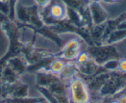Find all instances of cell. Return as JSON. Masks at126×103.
Here are the masks:
<instances>
[{
	"mask_svg": "<svg viewBox=\"0 0 126 103\" xmlns=\"http://www.w3.org/2000/svg\"><path fill=\"white\" fill-rule=\"evenodd\" d=\"M118 67H119V59H113L110 60L108 62H106L102 68L105 69L107 72L112 71H117L118 70Z\"/></svg>",
	"mask_w": 126,
	"mask_h": 103,
	"instance_id": "obj_17",
	"label": "cell"
},
{
	"mask_svg": "<svg viewBox=\"0 0 126 103\" xmlns=\"http://www.w3.org/2000/svg\"><path fill=\"white\" fill-rule=\"evenodd\" d=\"M70 103H90L91 92L83 78L75 76L68 84Z\"/></svg>",
	"mask_w": 126,
	"mask_h": 103,
	"instance_id": "obj_1",
	"label": "cell"
},
{
	"mask_svg": "<svg viewBox=\"0 0 126 103\" xmlns=\"http://www.w3.org/2000/svg\"><path fill=\"white\" fill-rule=\"evenodd\" d=\"M102 1H103V2H106V3H111V4H112V3H114V1H113V0H102Z\"/></svg>",
	"mask_w": 126,
	"mask_h": 103,
	"instance_id": "obj_24",
	"label": "cell"
},
{
	"mask_svg": "<svg viewBox=\"0 0 126 103\" xmlns=\"http://www.w3.org/2000/svg\"><path fill=\"white\" fill-rule=\"evenodd\" d=\"M113 1H114V3H115V2H117V1H120V0H113Z\"/></svg>",
	"mask_w": 126,
	"mask_h": 103,
	"instance_id": "obj_30",
	"label": "cell"
},
{
	"mask_svg": "<svg viewBox=\"0 0 126 103\" xmlns=\"http://www.w3.org/2000/svg\"><path fill=\"white\" fill-rule=\"evenodd\" d=\"M8 67L16 74H19L25 70V63L18 57H13L8 63Z\"/></svg>",
	"mask_w": 126,
	"mask_h": 103,
	"instance_id": "obj_12",
	"label": "cell"
},
{
	"mask_svg": "<svg viewBox=\"0 0 126 103\" xmlns=\"http://www.w3.org/2000/svg\"><path fill=\"white\" fill-rule=\"evenodd\" d=\"M90 59H92V58H91V56H90V54L87 51L81 52L79 54V56L77 57V59H76V65H82L84 63L88 62Z\"/></svg>",
	"mask_w": 126,
	"mask_h": 103,
	"instance_id": "obj_19",
	"label": "cell"
},
{
	"mask_svg": "<svg viewBox=\"0 0 126 103\" xmlns=\"http://www.w3.org/2000/svg\"><path fill=\"white\" fill-rule=\"evenodd\" d=\"M76 66H77L78 72L86 76L94 77L103 72H107L101 66H98L93 59H90L88 62L84 63L82 65H76Z\"/></svg>",
	"mask_w": 126,
	"mask_h": 103,
	"instance_id": "obj_5",
	"label": "cell"
},
{
	"mask_svg": "<svg viewBox=\"0 0 126 103\" xmlns=\"http://www.w3.org/2000/svg\"><path fill=\"white\" fill-rule=\"evenodd\" d=\"M126 39V28L125 29H116L114 31L105 41L103 44H111L114 45L115 43L120 42Z\"/></svg>",
	"mask_w": 126,
	"mask_h": 103,
	"instance_id": "obj_9",
	"label": "cell"
},
{
	"mask_svg": "<svg viewBox=\"0 0 126 103\" xmlns=\"http://www.w3.org/2000/svg\"><path fill=\"white\" fill-rule=\"evenodd\" d=\"M49 15L53 20L61 21L66 18V8L63 3H51L49 5Z\"/></svg>",
	"mask_w": 126,
	"mask_h": 103,
	"instance_id": "obj_7",
	"label": "cell"
},
{
	"mask_svg": "<svg viewBox=\"0 0 126 103\" xmlns=\"http://www.w3.org/2000/svg\"><path fill=\"white\" fill-rule=\"evenodd\" d=\"M34 1H35V4L39 8H42V9L49 6L52 3V0H34Z\"/></svg>",
	"mask_w": 126,
	"mask_h": 103,
	"instance_id": "obj_20",
	"label": "cell"
},
{
	"mask_svg": "<svg viewBox=\"0 0 126 103\" xmlns=\"http://www.w3.org/2000/svg\"><path fill=\"white\" fill-rule=\"evenodd\" d=\"M87 52L90 54L91 58L98 66H103L106 62L119 59V53L114 45L111 44H100V45H91L88 47Z\"/></svg>",
	"mask_w": 126,
	"mask_h": 103,
	"instance_id": "obj_2",
	"label": "cell"
},
{
	"mask_svg": "<svg viewBox=\"0 0 126 103\" xmlns=\"http://www.w3.org/2000/svg\"><path fill=\"white\" fill-rule=\"evenodd\" d=\"M111 103H119V102H118L117 100H114V99H113V101H112Z\"/></svg>",
	"mask_w": 126,
	"mask_h": 103,
	"instance_id": "obj_28",
	"label": "cell"
},
{
	"mask_svg": "<svg viewBox=\"0 0 126 103\" xmlns=\"http://www.w3.org/2000/svg\"><path fill=\"white\" fill-rule=\"evenodd\" d=\"M43 101H45L43 97H24V98L10 97L6 99V103H42Z\"/></svg>",
	"mask_w": 126,
	"mask_h": 103,
	"instance_id": "obj_16",
	"label": "cell"
},
{
	"mask_svg": "<svg viewBox=\"0 0 126 103\" xmlns=\"http://www.w3.org/2000/svg\"><path fill=\"white\" fill-rule=\"evenodd\" d=\"M38 91L42 95L44 100H46L48 103H62L57 98V96L54 95L47 88H45V87H38Z\"/></svg>",
	"mask_w": 126,
	"mask_h": 103,
	"instance_id": "obj_15",
	"label": "cell"
},
{
	"mask_svg": "<svg viewBox=\"0 0 126 103\" xmlns=\"http://www.w3.org/2000/svg\"><path fill=\"white\" fill-rule=\"evenodd\" d=\"M0 103H6V99H1V100H0Z\"/></svg>",
	"mask_w": 126,
	"mask_h": 103,
	"instance_id": "obj_27",
	"label": "cell"
},
{
	"mask_svg": "<svg viewBox=\"0 0 126 103\" xmlns=\"http://www.w3.org/2000/svg\"><path fill=\"white\" fill-rule=\"evenodd\" d=\"M102 0H90V2H101Z\"/></svg>",
	"mask_w": 126,
	"mask_h": 103,
	"instance_id": "obj_26",
	"label": "cell"
},
{
	"mask_svg": "<svg viewBox=\"0 0 126 103\" xmlns=\"http://www.w3.org/2000/svg\"><path fill=\"white\" fill-rule=\"evenodd\" d=\"M0 1H1V2H8L9 0H0Z\"/></svg>",
	"mask_w": 126,
	"mask_h": 103,
	"instance_id": "obj_29",
	"label": "cell"
},
{
	"mask_svg": "<svg viewBox=\"0 0 126 103\" xmlns=\"http://www.w3.org/2000/svg\"><path fill=\"white\" fill-rule=\"evenodd\" d=\"M89 8L94 26L104 24L109 19V14L100 2H90Z\"/></svg>",
	"mask_w": 126,
	"mask_h": 103,
	"instance_id": "obj_4",
	"label": "cell"
},
{
	"mask_svg": "<svg viewBox=\"0 0 126 103\" xmlns=\"http://www.w3.org/2000/svg\"><path fill=\"white\" fill-rule=\"evenodd\" d=\"M0 12L6 17L9 16V4H8V2H1L0 1Z\"/></svg>",
	"mask_w": 126,
	"mask_h": 103,
	"instance_id": "obj_21",
	"label": "cell"
},
{
	"mask_svg": "<svg viewBox=\"0 0 126 103\" xmlns=\"http://www.w3.org/2000/svg\"><path fill=\"white\" fill-rule=\"evenodd\" d=\"M126 20V13L121 14L118 17H116L115 19H108L105 22V28H104V33H103V37H102V44L105 42L107 38L113 33L116 31V29H118L119 25Z\"/></svg>",
	"mask_w": 126,
	"mask_h": 103,
	"instance_id": "obj_6",
	"label": "cell"
},
{
	"mask_svg": "<svg viewBox=\"0 0 126 103\" xmlns=\"http://www.w3.org/2000/svg\"><path fill=\"white\" fill-rule=\"evenodd\" d=\"M117 101L119 103H126V94H123L122 96H120V97L117 99Z\"/></svg>",
	"mask_w": 126,
	"mask_h": 103,
	"instance_id": "obj_23",
	"label": "cell"
},
{
	"mask_svg": "<svg viewBox=\"0 0 126 103\" xmlns=\"http://www.w3.org/2000/svg\"><path fill=\"white\" fill-rule=\"evenodd\" d=\"M18 0H9L8 4H9V16L8 18L10 20L14 21L16 19V7L17 4Z\"/></svg>",
	"mask_w": 126,
	"mask_h": 103,
	"instance_id": "obj_18",
	"label": "cell"
},
{
	"mask_svg": "<svg viewBox=\"0 0 126 103\" xmlns=\"http://www.w3.org/2000/svg\"><path fill=\"white\" fill-rule=\"evenodd\" d=\"M90 103H100V100H91Z\"/></svg>",
	"mask_w": 126,
	"mask_h": 103,
	"instance_id": "obj_25",
	"label": "cell"
},
{
	"mask_svg": "<svg viewBox=\"0 0 126 103\" xmlns=\"http://www.w3.org/2000/svg\"><path fill=\"white\" fill-rule=\"evenodd\" d=\"M66 63L64 62V60L59 58V59H54L52 62L49 65V69L50 71L55 75H60V73L63 71V68L65 66Z\"/></svg>",
	"mask_w": 126,
	"mask_h": 103,
	"instance_id": "obj_14",
	"label": "cell"
},
{
	"mask_svg": "<svg viewBox=\"0 0 126 103\" xmlns=\"http://www.w3.org/2000/svg\"><path fill=\"white\" fill-rule=\"evenodd\" d=\"M81 17V19L83 21V23L85 24L86 28L90 31L94 24H93V19H92V16H91V12H90V8H89V4L85 5L84 7H82L80 10L77 12Z\"/></svg>",
	"mask_w": 126,
	"mask_h": 103,
	"instance_id": "obj_10",
	"label": "cell"
},
{
	"mask_svg": "<svg viewBox=\"0 0 126 103\" xmlns=\"http://www.w3.org/2000/svg\"><path fill=\"white\" fill-rule=\"evenodd\" d=\"M55 77H56V75L53 74V73L39 72L37 74V84H38V87H45V88H47Z\"/></svg>",
	"mask_w": 126,
	"mask_h": 103,
	"instance_id": "obj_11",
	"label": "cell"
},
{
	"mask_svg": "<svg viewBox=\"0 0 126 103\" xmlns=\"http://www.w3.org/2000/svg\"><path fill=\"white\" fill-rule=\"evenodd\" d=\"M61 2L65 6V8L76 12H78L85 5L90 4V0H61Z\"/></svg>",
	"mask_w": 126,
	"mask_h": 103,
	"instance_id": "obj_13",
	"label": "cell"
},
{
	"mask_svg": "<svg viewBox=\"0 0 126 103\" xmlns=\"http://www.w3.org/2000/svg\"><path fill=\"white\" fill-rule=\"evenodd\" d=\"M78 72V69H77V66L74 65V64H70V63H66L64 68H63V71L60 73L59 77L62 81H70L72 78H74L76 76Z\"/></svg>",
	"mask_w": 126,
	"mask_h": 103,
	"instance_id": "obj_8",
	"label": "cell"
},
{
	"mask_svg": "<svg viewBox=\"0 0 126 103\" xmlns=\"http://www.w3.org/2000/svg\"><path fill=\"white\" fill-rule=\"evenodd\" d=\"M81 41L77 38L72 39L66 42L63 46L62 52L60 54V58L64 61H72L76 60L79 54L81 53Z\"/></svg>",
	"mask_w": 126,
	"mask_h": 103,
	"instance_id": "obj_3",
	"label": "cell"
},
{
	"mask_svg": "<svg viewBox=\"0 0 126 103\" xmlns=\"http://www.w3.org/2000/svg\"><path fill=\"white\" fill-rule=\"evenodd\" d=\"M118 71L126 73V59H119V67Z\"/></svg>",
	"mask_w": 126,
	"mask_h": 103,
	"instance_id": "obj_22",
	"label": "cell"
}]
</instances>
